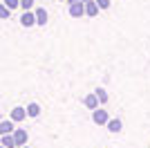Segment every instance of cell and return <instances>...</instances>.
<instances>
[{"mask_svg": "<svg viewBox=\"0 0 150 148\" xmlns=\"http://www.w3.org/2000/svg\"><path fill=\"white\" fill-rule=\"evenodd\" d=\"M9 14H11V9H9L5 2H0V20H7V18H9Z\"/></svg>", "mask_w": 150, "mask_h": 148, "instance_id": "obj_14", "label": "cell"}, {"mask_svg": "<svg viewBox=\"0 0 150 148\" xmlns=\"http://www.w3.org/2000/svg\"><path fill=\"white\" fill-rule=\"evenodd\" d=\"M9 119H11L13 123L23 121V119H27V110H25V108H20V105H18V108H13V110H11V115H9Z\"/></svg>", "mask_w": 150, "mask_h": 148, "instance_id": "obj_6", "label": "cell"}, {"mask_svg": "<svg viewBox=\"0 0 150 148\" xmlns=\"http://www.w3.org/2000/svg\"><path fill=\"white\" fill-rule=\"evenodd\" d=\"M0 148H5V146H0Z\"/></svg>", "mask_w": 150, "mask_h": 148, "instance_id": "obj_21", "label": "cell"}, {"mask_svg": "<svg viewBox=\"0 0 150 148\" xmlns=\"http://www.w3.org/2000/svg\"><path fill=\"white\" fill-rule=\"evenodd\" d=\"M96 14H99V5H96V0H88V2H85V16H88V18H94Z\"/></svg>", "mask_w": 150, "mask_h": 148, "instance_id": "obj_8", "label": "cell"}, {"mask_svg": "<svg viewBox=\"0 0 150 148\" xmlns=\"http://www.w3.org/2000/svg\"><path fill=\"white\" fill-rule=\"evenodd\" d=\"M96 5H99V9H110L112 0H96Z\"/></svg>", "mask_w": 150, "mask_h": 148, "instance_id": "obj_16", "label": "cell"}, {"mask_svg": "<svg viewBox=\"0 0 150 148\" xmlns=\"http://www.w3.org/2000/svg\"><path fill=\"white\" fill-rule=\"evenodd\" d=\"M121 128H123L121 119H110V121H108V130H110V132H121Z\"/></svg>", "mask_w": 150, "mask_h": 148, "instance_id": "obj_11", "label": "cell"}, {"mask_svg": "<svg viewBox=\"0 0 150 148\" xmlns=\"http://www.w3.org/2000/svg\"><path fill=\"white\" fill-rule=\"evenodd\" d=\"M67 2H69V5H74V2H81V0H67Z\"/></svg>", "mask_w": 150, "mask_h": 148, "instance_id": "obj_18", "label": "cell"}, {"mask_svg": "<svg viewBox=\"0 0 150 148\" xmlns=\"http://www.w3.org/2000/svg\"><path fill=\"white\" fill-rule=\"evenodd\" d=\"M31 7H34V0H20V9L23 11H31Z\"/></svg>", "mask_w": 150, "mask_h": 148, "instance_id": "obj_15", "label": "cell"}, {"mask_svg": "<svg viewBox=\"0 0 150 148\" xmlns=\"http://www.w3.org/2000/svg\"><path fill=\"white\" fill-rule=\"evenodd\" d=\"M34 14H36V25L45 27V25H47V18H50V16H47V11H45V7H36V9H34Z\"/></svg>", "mask_w": 150, "mask_h": 148, "instance_id": "obj_5", "label": "cell"}, {"mask_svg": "<svg viewBox=\"0 0 150 148\" xmlns=\"http://www.w3.org/2000/svg\"><path fill=\"white\" fill-rule=\"evenodd\" d=\"M94 94L99 97V103H101V105H105V103H108V92L103 90V88H96V90H94Z\"/></svg>", "mask_w": 150, "mask_h": 148, "instance_id": "obj_13", "label": "cell"}, {"mask_svg": "<svg viewBox=\"0 0 150 148\" xmlns=\"http://www.w3.org/2000/svg\"><path fill=\"white\" fill-rule=\"evenodd\" d=\"M0 146H5V148H18V146H16V139H13V135H2V139H0Z\"/></svg>", "mask_w": 150, "mask_h": 148, "instance_id": "obj_10", "label": "cell"}, {"mask_svg": "<svg viewBox=\"0 0 150 148\" xmlns=\"http://www.w3.org/2000/svg\"><path fill=\"white\" fill-rule=\"evenodd\" d=\"M20 148H29V146H20Z\"/></svg>", "mask_w": 150, "mask_h": 148, "instance_id": "obj_20", "label": "cell"}, {"mask_svg": "<svg viewBox=\"0 0 150 148\" xmlns=\"http://www.w3.org/2000/svg\"><path fill=\"white\" fill-rule=\"evenodd\" d=\"M83 103H85V108H90V110H96V108L101 105V103H99V97H96L94 92H90L88 97L83 99Z\"/></svg>", "mask_w": 150, "mask_h": 148, "instance_id": "obj_7", "label": "cell"}, {"mask_svg": "<svg viewBox=\"0 0 150 148\" xmlns=\"http://www.w3.org/2000/svg\"><path fill=\"white\" fill-rule=\"evenodd\" d=\"M69 16H72V18L85 16V2H74V5H69Z\"/></svg>", "mask_w": 150, "mask_h": 148, "instance_id": "obj_3", "label": "cell"}, {"mask_svg": "<svg viewBox=\"0 0 150 148\" xmlns=\"http://www.w3.org/2000/svg\"><path fill=\"white\" fill-rule=\"evenodd\" d=\"M25 110H27V117H38V115H40V105L38 103H29Z\"/></svg>", "mask_w": 150, "mask_h": 148, "instance_id": "obj_12", "label": "cell"}, {"mask_svg": "<svg viewBox=\"0 0 150 148\" xmlns=\"http://www.w3.org/2000/svg\"><path fill=\"white\" fill-rule=\"evenodd\" d=\"M20 25H23V27H34V25H36V14L34 11H23Z\"/></svg>", "mask_w": 150, "mask_h": 148, "instance_id": "obj_4", "label": "cell"}, {"mask_svg": "<svg viewBox=\"0 0 150 148\" xmlns=\"http://www.w3.org/2000/svg\"><path fill=\"white\" fill-rule=\"evenodd\" d=\"M13 139H16V146H27V139H29V135H27L25 128H16L13 130Z\"/></svg>", "mask_w": 150, "mask_h": 148, "instance_id": "obj_2", "label": "cell"}, {"mask_svg": "<svg viewBox=\"0 0 150 148\" xmlns=\"http://www.w3.org/2000/svg\"><path fill=\"white\" fill-rule=\"evenodd\" d=\"M92 121L96 123V126H108V121H110V115H108V110H103V108H96V110H92Z\"/></svg>", "mask_w": 150, "mask_h": 148, "instance_id": "obj_1", "label": "cell"}, {"mask_svg": "<svg viewBox=\"0 0 150 148\" xmlns=\"http://www.w3.org/2000/svg\"><path fill=\"white\" fill-rule=\"evenodd\" d=\"M5 5L9 9H16V7H20V0H5Z\"/></svg>", "mask_w": 150, "mask_h": 148, "instance_id": "obj_17", "label": "cell"}, {"mask_svg": "<svg viewBox=\"0 0 150 148\" xmlns=\"http://www.w3.org/2000/svg\"><path fill=\"white\" fill-rule=\"evenodd\" d=\"M58 2H67V0H58Z\"/></svg>", "mask_w": 150, "mask_h": 148, "instance_id": "obj_19", "label": "cell"}, {"mask_svg": "<svg viewBox=\"0 0 150 148\" xmlns=\"http://www.w3.org/2000/svg\"><path fill=\"white\" fill-rule=\"evenodd\" d=\"M13 121L11 119H7V121H0V137L2 135H13Z\"/></svg>", "mask_w": 150, "mask_h": 148, "instance_id": "obj_9", "label": "cell"}]
</instances>
